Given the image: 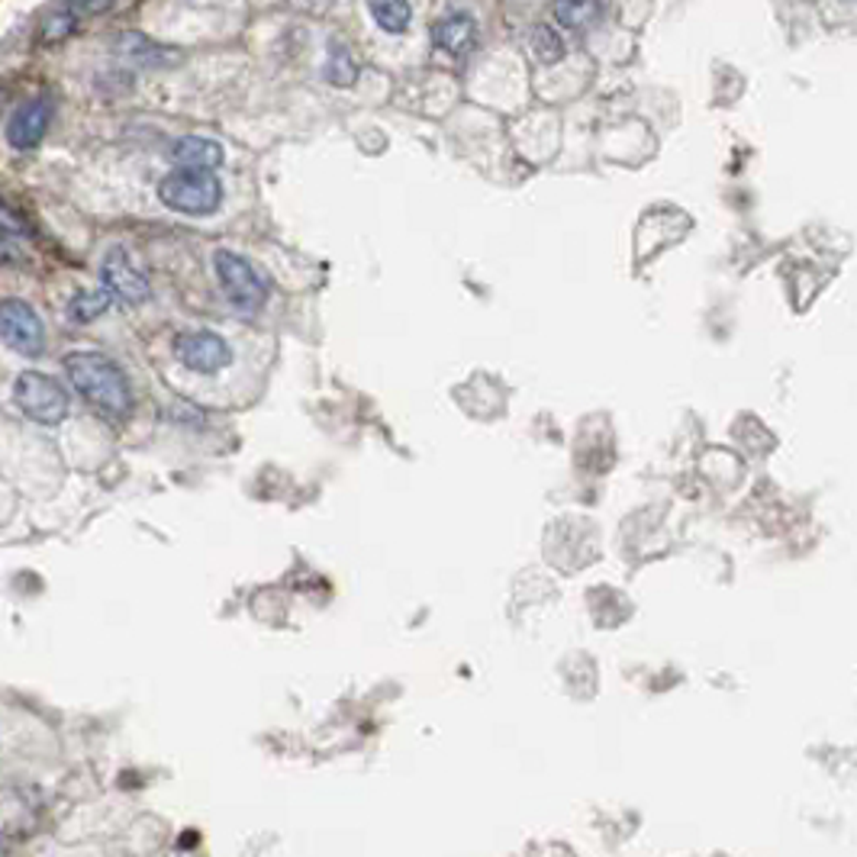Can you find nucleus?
<instances>
[{
    "instance_id": "9b49d317",
    "label": "nucleus",
    "mask_w": 857,
    "mask_h": 857,
    "mask_svg": "<svg viewBox=\"0 0 857 857\" xmlns=\"http://www.w3.org/2000/svg\"><path fill=\"white\" fill-rule=\"evenodd\" d=\"M117 52L127 58V62H135V65H145V68H152V65H165V62H174L172 48H165V45L152 43L149 36H142V33H120L117 40Z\"/></svg>"
},
{
    "instance_id": "f03ea898",
    "label": "nucleus",
    "mask_w": 857,
    "mask_h": 857,
    "mask_svg": "<svg viewBox=\"0 0 857 857\" xmlns=\"http://www.w3.org/2000/svg\"><path fill=\"white\" fill-rule=\"evenodd\" d=\"M159 200L174 214L210 216L223 200V184L216 181L214 172L174 169L159 181Z\"/></svg>"
},
{
    "instance_id": "f3484780",
    "label": "nucleus",
    "mask_w": 857,
    "mask_h": 857,
    "mask_svg": "<svg viewBox=\"0 0 857 857\" xmlns=\"http://www.w3.org/2000/svg\"><path fill=\"white\" fill-rule=\"evenodd\" d=\"M597 13H600L597 3H557L555 7V17L561 23H567V26H584Z\"/></svg>"
},
{
    "instance_id": "4468645a",
    "label": "nucleus",
    "mask_w": 857,
    "mask_h": 857,
    "mask_svg": "<svg viewBox=\"0 0 857 857\" xmlns=\"http://www.w3.org/2000/svg\"><path fill=\"white\" fill-rule=\"evenodd\" d=\"M529 48L535 52L539 62L555 65V62H561V55H564V40H561V33H557L555 26L535 23V26L529 30Z\"/></svg>"
},
{
    "instance_id": "f257e3e1",
    "label": "nucleus",
    "mask_w": 857,
    "mask_h": 857,
    "mask_svg": "<svg viewBox=\"0 0 857 857\" xmlns=\"http://www.w3.org/2000/svg\"><path fill=\"white\" fill-rule=\"evenodd\" d=\"M68 381L78 387L87 406L107 420H127L132 410V387L127 371L100 351H72L65 355Z\"/></svg>"
},
{
    "instance_id": "2eb2a0df",
    "label": "nucleus",
    "mask_w": 857,
    "mask_h": 857,
    "mask_svg": "<svg viewBox=\"0 0 857 857\" xmlns=\"http://www.w3.org/2000/svg\"><path fill=\"white\" fill-rule=\"evenodd\" d=\"M371 17L384 26L387 33H400V30H406L413 10H410V3L390 0V3H371Z\"/></svg>"
},
{
    "instance_id": "9d476101",
    "label": "nucleus",
    "mask_w": 857,
    "mask_h": 857,
    "mask_svg": "<svg viewBox=\"0 0 857 857\" xmlns=\"http://www.w3.org/2000/svg\"><path fill=\"white\" fill-rule=\"evenodd\" d=\"M432 40L438 48H448L452 55H465L477 40V26H474L471 13L465 10H448L432 23Z\"/></svg>"
},
{
    "instance_id": "f8f14e48",
    "label": "nucleus",
    "mask_w": 857,
    "mask_h": 857,
    "mask_svg": "<svg viewBox=\"0 0 857 857\" xmlns=\"http://www.w3.org/2000/svg\"><path fill=\"white\" fill-rule=\"evenodd\" d=\"M97 10H107V7H75V3L55 7L43 20V26H40V43H62L65 36H72L82 26L85 13H97Z\"/></svg>"
},
{
    "instance_id": "7ed1b4c3",
    "label": "nucleus",
    "mask_w": 857,
    "mask_h": 857,
    "mask_svg": "<svg viewBox=\"0 0 857 857\" xmlns=\"http://www.w3.org/2000/svg\"><path fill=\"white\" fill-rule=\"evenodd\" d=\"M13 403L17 410L40 423V426H58L68 410H72V400H68V390L58 384L55 378H48L43 371H23L17 375L13 381Z\"/></svg>"
},
{
    "instance_id": "20e7f679",
    "label": "nucleus",
    "mask_w": 857,
    "mask_h": 857,
    "mask_svg": "<svg viewBox=\"0 0 857 857\" xmlns=\"http://www.w3.org/2000/svg\"><path fill=\"white\" fill-rule=\"evenodd\" d=\"M214 268L219 284H223V294L229 297L236 310L256 313L258 306L268 301V284L249 258L236 256L229 249H219V252H214Z\"/></svg>"
},
{
    "instance_id": "dca6fc26",
    "label": "nucleus",
    "mask_w": 857,
    "mask_h": 857,
    "mask_svg": "<svg viewBox=\"0 0 857 857\" xmlns=\"http://www.w3.org/2000/svg\"><path fill=\"white\" fill-rule=\"evenodd\" d=\"M326 78L336 82V85H348L355 78V62L348 55V48L339 43H333V52H329V62H326Z\"/></svg>"
},
{
    "instance_id": "0eeeda50",
    "label": "nucleus",
    "mask_w": 857,
    "mask_h": 857,
    "mask_svg": "<svg viewBox=\"0 0 857 857\" xmlns=\"http://www.w3.org/2000/svg\"><path fill=\"white\" fill-rule=\"evenodd\" d=\"M100 278H104V291H107L113 301L135 306V303H145L152 297L149 278L135 268V261H132L127 249H120V246H113V249L104 256Z\"/></svg>"
},
{
    "instance_id": "1a4fd4ad",
    "label": "nucleus",
    "mask_w": 857,
    "mask_h": 857,
    "mask_svg": "<svg viewBox=\"0 0 857 857\" xmlns=\"http://www.w3.org/2000/svg\"><path fill=\"white\" fill-rule=\"evenodd\" d=\"M172 162L184 172H214L223 162V145L207 135H181L172 145Z\"/></svg>"
},
{
    "instance_id": "39448f33",
    "label": "nucleus",
    "mask_w": 857,
    "mask_h": 857,
    "mask_svg": "<svg viewBox=\"0 0 857 857\" xmlns=\"http://www.w3.org/2000/svg\"><path fill=\"white\" fill-rule=\"evenodd\" d=\"M0 339L23 358H40L45 348V326L40 313L20 297L0 301Z\"/></svg>"
},
{
    "instance_id": "423d86ee",
    "label": "nucleus",
    "mask_w": 857,
    "mask_h": 857,
    "mask_svg": "<svg viewBox=\"0 0 857 857\" xmlns=\"http://www.w3.org/2000/svg\"><path fill=\"white\" fill-rule=\"evenodd\" d=\"M174 358L197 375H219L223 368H229L232 348L214 329H194L174 339Z\"/></svg>"
},
{
    "instance_id": "ddd939ff",
    "label": "nucleus",
    "mask_w": 857,
    "mask_h": 857,
    "mask_svg": "<svg viewBox=\"0 0 857 857\" xmlns=\"http://www.w3.org/2000/svg\"><path fill=\"white\" fill-rule=\"evenodd\" d=\"M110 303H113V297H110L104 288L82 291V294H75V297L68 301V319H72V323H94L97 316H104V313L110 310Z\"/></svg>"
},
{
    "instance_id": "6e6552de",
    "label": "nucleus",
    "mask_w": 857,
    "mask_h": 857,
    "mask_svg": "<svg viewBox=\"0 0 857 857\" xmlns=\"http://www.w3.org/2000/svg\"><path fill=\"white\" fill-rule=\"evenodd\" d=\"M48 123H52V104H48L45 97H33V100H23V104L10 113L3 135H7L10 149H17V152H33L45 139Z\"/></svg>"
}]
</instances>
